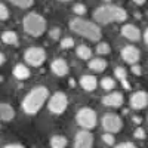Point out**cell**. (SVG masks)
Returning a JSON list of instances; mask_svg holds the SVG:
<instances>
[{
    "label": "cell",
    "instance_id": "obj_1",
    "mask_svg": "<svg viewBox=\"0 0 148 148\" xmlns=\"http://www.w3.org/2000/svg\"><path fill=\"white\" fill-rule=\"evenodd\" d=\"M93 19L102 25H107L111 22H125L127 19V12L120 6H99L93 12Z\"/></svg>",
    "mask_w": 148,
    "mask_h": 148
},
{
    "label": "cell",
    "instance_id": "obj_2",
    "mask_svg": "<svg viewBox=\"0 0 148 148\" xmlns=\"http://www.w3.org/2000/svg\"><path fill=\"white\" fill-rule=\"evenodd\" d=\"M47 98H49L47 88H45V86H37V88H34L30 93H27L25 98H24L22 110L30 116L37 114L39 110L43 107V104L47 101Z\"/></svg>",
    "mask_w": 148,
    "mask_h": 148
},
{
    "label": "cell",
    "instance_id": "obj_3",
    "mask_svg": "<svg viewBox=\"0 0 148 148\" xmlns=\"http://www.w3.org/2000/svg\"><path fill=\"white\" fill-rule=\"evenodd\" d=\"M70 30L79 36H82V37H84V39L92 40V42H98L102 36L101 28L98 24L90 22V21H84L82 18L71 19L70 21Z\"/></svg>",
    "mask_w": 148,
    "mask_h": 148
},
{
    "label": "cell",
    "instance_id": "obj_4",
    "mask_svg": "<svg viewBox=\"0 0 148 148\" xmlns=\"http://www.w3.org/2000/svg\"><path fill=\"white\" fill-rule=\"evenodd\" d=\"M22 27H24V31L30 34L31 37H40L46 31V19L42 15L36 14V12H31V14L25 15V18H24Z\"/></svg>",
    "mask_w": 148,
    "mask_h": 148
},
{
    "label": "cell",
    "instance_id": "obj_5",
    "mask_svg": "<svg viewBox=\"0 0 148 148\" xmlns=\"http://www.w3.org/2000/svg\"><path fill=\"white\" fill-rule=\"evenodd\" d=\"M76 120L77 123L83 127V130H90L96 126V121H98V117H96V113L92 110V108H80L79 113L76 116Z\"/></svg>",
    "mask_w": 148,
    "mask_h": 148
},
{
    "label": "cell",
    "instance_id": "obj_6",
    "mask_svg": "<svg viewBox=\"0 0 148 148\" xmlns=\"http://www.w3.org/2000/svg\"><path fill=\"white\" fill-rule=\"evenodd\" d=\"M47 107H49V111H51L52 114H56V116L62 114L64 111L67 110V107H68V98H67V95L62 93V92L53 93L51 96V99H49Z\"/></svg>",
    "mask_w": 148,
    "mask_h": 148
},
{
    "label": "cell",
    "instance_id": "obj_7",
    "mask_svg": "<svg viewBox=\"0 0 148 148\" xmlns=\"http://www.w3.org/2000/svg\"><path fill=\"white\" fill-rule=\"evenodd\" d=\"M24 59L25 62L31 67H40L45 64L46 61V52L42 47H28L25 52H24Z\"/></svg>",
    "mask_w": 148,
    "mask_h": 148
},
{
    "label": "cell",
    "instance_id": "obj_8",
    "mask_svg": "<svg viewBox=\"0 0 148 148\" xmlns=\"http://www.w3.org/2000/svg\"><path fill=\"white\" fill-rule=\"evenodd\" d=\"M123 121L117 114H105L102 119V127L105 129L107 133H117L121 130Z\"/></svg>",
    "mask_w": 148,
    "mask_h": 148
},
{
    "label": "cell",
    "instance_id": "obj_9",
    "mask_svg": "<svg viewBox=\"0 0 148 148\" xmlns=\"http://www.w3.org/2000/svg\"><path fill=\"white\" fill-rule=\"evenodd\" d=\"M120 53H121L123 61H125V62H127V64H132V65L138 64L139 59H141V52H139V49L135 47V46H132V45L125 46V47L121 49Z\"/></svg>",
    "mask_w": 148,
    "mask_h": 148
},
{
    "label": "cell",
    "instance_id": "obj_10",
    "mask_svg": "<svg viewBox=\"0 0 148 148\" xmlns=\"http://www.w3.org/2000/svg\"><path fill=\"white\" fill-rule=\"evenodd\" d=\"M74 148H93V136L89 130H80L74 139Z\"/></svg>",
    "mask_w": 148,
    "mask_h": 148
},
{
    "label": "cell",
    "instance_id": "obj_11",
    "mask_svg": "<svg viewBox=\"0 0 148 148\" xmlns=\"http://www.w3.org/2000/svg\"><path fill=\"white\" fill-rule=\"evenodd\" d=\"M129 102H130V107L133 110H142L148 105V93L144 90L135 92V93H132Z\"/></svg>",
    "mask_w": 148,
    "mask_h": 148
},
{
    "label": "cell",
    "instance_id": "obj_12",
    "mask_svg": "<svg viewBox=\"0 0 148 148\" xmlns=\"http://www.w3.org/2000/svg\"><path fill=\"white\" fill-rule=\"evenodd\" d=\"M123 95L120 92H111L108 95H105L102 98V104L107 107H113V108H119L123 105Z\"/></svg>",
    "mask_w": 148,
    "mask_h": 148
},
{
    "label": "cell",
    "instance_id": "obj_13",
    "mask_svg": "<svg viewBox=\"0 0 148 148\" xmlns=\"http://www.w3.org/2000/svg\"><path fill=\"white\" fill-rule=\"evenodd\" d=\"M121 36L126 37L127 40H132V42H138L141 39V31L138 27L132 25V24H126V25L121 27Z\"/></svg>",
    "mask_w": 148,
    "mask_h": 148
},
{
    "label": "cell",
    "instance_id": "obj_14",
    "mask_svg": "<svg viewBox=\"0 0 148 148\" xmlns=\"http://www.w3.org/2000/svg\"><path fill=\"white\" fill-rule=\"evenodd\" d=\"M51 70H52V73H53V74H56V76H59V77L67 76L68 71H70L67 61H65V59H61V58H58V59H55V61H53L52 65H51Z\"/></svg>",
    "mask_w": 148,
    "mask_h": 148
},
{
    "label": "cell",
    "instance_id": "obj_15",
    "mask_svg": "<svg viewBox=\"0 0 148 148\" xmlns=\"http://www.w3.org/2000/svg\"><path fill=\"white\" fill-rule=\"evenodd\" d=\"M80 86L86 92H93L98 86V80L95 76H82L80 79Z\"/></svg>",
    "mask_w": 148,
    "mask_h": 148
},
{
    "label": "cell",
    "instance_id": "obj_16",
    "mask_svg": "<svg viewBox=\"0 0 148 148\" xmlns=\"http://www.w3.org/2000/svg\"><path fill=\"white\" fill-rule=\"evenodd\" d=\"M15 117V110L9 104H0V121H9Z\"/></svg>",
    "mask_w": 148,
    "mask_h": 148
},
{
    "label": "cell",
    "instance_id": "obj_17",
    "mask_svg": "<svg viewBox=\"0 0 148 148\" xmlns=\"http://www.w3.org/2000/svg\"><path fill=\"white\" fill-rule=\"evenodd\" d=\"M12 73H14V77L16 80H25V79L30 77V70H28L27 65H24V64L15 65V68H14V71H12Z\"/></svg>",
    "mask_w": 148,
    "mask_h": 148
},
{
    "label": "cell",
    "instance_id": "obj_18",
    "mask_svg": "<svg viewBox=\"0 0 148 148\" xmlns=\"http://www.w3.org/2000/svg\"><path fill=\"white\" fill-rule=\"evenodd\" d=\"M89 68L96 71V73H101L107 68V61L105 59H101V58H95L89 62Z\"/></svg>",
    "mask_w": 148,
    "mask_h": 148
},
{
    "label": "cell",
    "instance_id": "obj_19",
    "mask_svg": "<svg viewBox=\"0 0 148 148\" xmlns=\"http://www.w3.org/2000/svg\"><path fill=\"white\" fill-rule=\"evenodd\" d=\"M2 42L5 45H9V46H14L18 43V36L15 31H5L2 34Z\"/></svg>",
    "mask_w": 148,
    "mask_h": 148
},
{
    "label": "cell",
    "instance_id": "obj_20",
    "mask_svg": "<svg viewBox=\"0 0 148 148\" xmlns=\"http://www.w3.org/2000/svg\"><path fill=\"white\" fill-rule=\"evenodd\" d=\"M67 147V139L62 135H55L51 138V148H65Z\"/></svg>",
    "mask_w": 148,
    "mask_h": 148
},
{
    "label": "cell",
    "instance_id": "obj_21",
    "mask_svg": "<svg viewBox=\"0 0 148 148\" xmlns=\"http://www.w3.org/2000/svg\"><path fill=\"white\" fill-rule=\"evenodd\" d=\"M77 56L80 58V59H89L90 56H92V51H90V47L89 46H86V45H80L79 47H77Z\"/></svg>",
    "mask_w": 148,
    "mask_h": 148
},
{
    "label": "cell",
    "instance_id": "obj_22",
    "mask_svg": "<svg viewBox=\"0 0 148 148\" xmlns=\"http://www.w3.org/2000/svg\"><path fill=\"white\" fill-rule=\"evenodd\" d=\"M8 2H10L12 5L15 6H19L21 9H27V8H31L34 0H8Z\"/></svg>",
    "mask_w": 148,
    "mask_h": 148
},
{
    "label": "cell",
    "instance_id": "obj_23",
    "mask_svg": "<svg viewBox=\"0 0 148 148\" xmlns=\"http://www.w3.org/2000/svg\"><path fill=\"white\" fill-rule=\"evenodd\" d=\"M101 86H102V89H105V90H113L116 88V82L111 77H104L101 80Z\"/></svg>",
    "mask_w": 148,
    "mask_h": 148
},
{
    "label": "cell",
    "instance_id": "obj_24",
    "mask_svg": "<svg viewBox=\"0 0 148 148\" xmlns=\"http://www.w3.org/2000/svg\"><path fill=\"white\" fill-rule=\"evenodd\" d=\"M114 76H116L120 82H125V80L127 79V71H126L125 67H117V68L114 70Z\"/></svg>",
    "mask_w": 148,
    "mask_h": 148
},
{
    "label": "cell",
    "instance_id": "obj_25",
    "mask_svg": "<svg viewBox=\"0 0 148 148\" xmlns=\"http://www.w3.org/2000/svg\"><path fill=\"white\" fill-rule=\"evenodd\" d=\"M111 52V47H110V45L108 43H98V46H96V53H99V55H108Z\"/></svg>",
    "mask_w": 148,
    "mask_h": 148
},
{
    "label": "cell",
    "instance_id": "obj_26",
    "mask_svg": "<svg viewBox=\"0 0 148 148\" xmlns=\"http://www.w3.org/2000/svg\"><path fill=\"white\" fill-rule=\"evenodd\" d=\"M61 47H62V49L74 47V39H71V37H65V39H62V40H61Z\"/></svg>",
    "mask_w": 148,
    "mask_h": 148
},
{
    "label": "cell",
    "instance_id": "obj_27",
    "mask_svg": "<svg viewBox=\"0 0 148 148\" xmlns=\"http://www.w3.org/2000/svg\"><path fill=\"white\" fill-rule=\"evenodd\" d=\"M73 10H74V14H76V15H84L86 14V6L83 3H77V5H74Z\"/></svg>",
    "mask_w": 148,
    "mask_h": 148
},
{
    "label": "cell",
    "instance_id": "obj_28",
    "mask_svg": "<svg viewBox=\"0 0 148 148\" xmlns=\"http://www.w3.org/2000/svg\"><path fill=\"white\" fill-rule=\"evenodd\" d=\"M9 18V10L8 8L3 5V3H0V21H6Z\"/></svg>",
    "mask_w": 148,
    "mask_h": 148
},
{
    "label": "cell",
    "instance_id": "obj_29",
    "mask_svg": "<svg viewBox=\"0 0 148 148\" xmlns=\"http://www.w3.org/2000/svg\"><path fill=\"white\" fill-rule=\"evenodd\" d=\"M102 139H104V142H105L107 145H114V142H116L113 133H104V135H102Z\"/></svg>",
    "mask_w": 148,
    "mask_h": 148
},
{
    "label": "cell",
    "instance_id": "obj_30",
    "mask_svg": "<svg viewBox=\"0 0 148 148\" xmlns=\"http://www.w3.org/2000/svg\"><path fill=\"white\" fill-rule=\"evenodd\" d=\"M133 136L136 138V139H145V130L142 129V127H136L135 129V132H133Z\"/></svg>",
    "mask_w": 148,
    "mask_h": 148
},
{
    "label": "cell",
    "instance_id": "obj_31",
    "mask_svg": "<svg viewBox=\"0 0 148 148\" xmlns=\"http://www.w3.org/2000/svg\"><path fill=\"white\" fill-rule=\"evenodd\" d=\"M59 36H61V28L59 27H53L51 30V37L52 39H59Z\"/></svg>",
    "mask_w": 148,
    "mask_h": 148
},
{
    "label": "cell",
    "instance_id": "obj_32",
    "mask_svg": "<svg viewBox=\"0 0 148 148\" xmlns=\"http://www.w3.org/2000/svg\"><path fill=\"white\" fill-rule=\"evenodd\" d=\"M116 148H138V147L132 142H123V144H119Z\"/></svg>",
    "mask_w": 148,
    "mask_h": 148
},
{
    "label": "cell",
    "instance_id": "obj_33",
    "mask_svg": "<svg viewBox=\"0 0 148 148\" xmlns=\"http://www.w3.org/2000/svg\"><path fill=\"white\" fill-rule=\"evenodd\" d=\"M132 73H133V74H136V76H139L142 71H141L139 65H132Z\"/></svg>",
    "mask_w": 148,
    "mask_h": 148
},
{
    "label": "cell",
    "instance_id": "obj_34",
    "mask_svg": "<svg viewBox=\"0 0 148 148\" xmlns=\"http://www.w3.org/2000/svg\"><path fill=\"white\" fill-rule=\"evenodd\" d=\"M3 148H25V147L21 145V144H9V145H6Z\"/></svg>",
    "mask_w": 148,
    "mask_h": 148
},
{
    "label": "cell",
    "instance_id": "obj_35",
    "mask_svg": "<svg viewBox=\"0 0 148 148\" xmlns=\"http://www.w3.org/2000/svg\"><path fill=\"white\" fill-rule=\"evenodd\" d=\"M144 42H145V45H148V27H147V30L144 33Z\"/></svg>",
    "mask_w": 148,
    "mask_h": 148
},
{
    "label": "cell",
    "instance_id": "obj_36",
    "mask_svg": "<svg viewBox=\"0 0 148 148\" xmlns=\"http://www.w3.org/2000/svg\"><path fill=\"white\" fill-rule=\"evenodd\" d=\"M5 61H6V58H5V55H3L2 52H0V65H3V62H5Z\"/></svg>",
    "mask_w": 148,
    "mask_h": 148
},
{
    "label": "cell",
    "instance_id": "obj_37",
    "mask_svg": "<svg viewBox=\"0 0 148 148\" xmlns=\"http://www.w3.org/2000/svg\"><path fill=\"white\" fill-rule=\"evenodd\" d=\"M132 2H133V3H136V5H144L147 0H132Z\"/></svg>",
    "mask_w": 148,
    "mask_h": 148
},
{
    "label": "cell",
    "instance_id": "obj_38",
    "mask_svg": "<svg viewBox=\"0 0 148 148\" xmlns=\"http://www.w3.org/2000/svg\"><path fill=\"white\" fill-rule=\"evenodd\" d=\"M132 120H133V123H136V125H139V123H141V117H136V116H135Z\"/></svg>",
    "mask_w": 148,
    "mask_h": 148
},
{
    "label": "cell",
    "instance_id": "obj_39",
    "mask_svg": "<svg viewBox=\"0 0 148 148\" xmlns=\"http://www.w3.org/2000/svg\"><path fill=\"white\" fill-rule=\"evenodd\" d=\"M59 2H73V0H59Z\"/></svg>",
    "mask_w": 148,
    "mask_h": 148
}]
</instances>
